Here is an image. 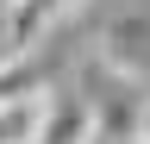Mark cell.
<instances>
[{
	"label": "cell",
	"instance_id": "6da1fadb",
	"mask_svg": "<svg viewBox=\"0 0 150 144\" xmlns=\"http://www.w3.org/2000/svg\"><path fill=\"white\" fill-rule=\"evenodd\" d=\"M44 113H50V94H44V88L0 94V144H38V132H44Z\"/></svg>",
	"mask_w": 150,
	"mask_h": 144
},
{
	"label": "cell",
	"instance_id": "7a4b0ae2",
	"mask_svg": "<svg viewBox=\"0 0 150 144\" xmlns=\"http://www.w3.org/2000/svg\"><path fill=\"white\" fill-rule=\"evenodd\" d=\"M94 132V113L75 94H56L50 100V113H44V132H38V144H81Z\"/></svg>",
	"mask_w": 150,
	"mask_h": 144
},
{
	"label": "cell",
	"instance_id": "3957f363",
	"mask_svg": "<svg viewBox=\"0 0 150 144\" xmlns=\"http://www.w3.org/2000/svg\"><path fill=\"white\" fill-rule=\"evenodd\" d=\"M138 144H150V100H144V113H138Z\"/></svg>",
	"mask_w": 150,
	"mask_h": 144
},
{
	"label": "cell",
	"instance_id": "277c9868",
	"mask_svg": "<svg viewBox=\"0 0 150 144\" xmlns=\"http://www.w3.org/2000/svg\"><path fill=\"white\" fill-rule=\"evenodd\" d=\"M81 144H119V138H112V132H100V125H94V132H88Z\"/></svg>",
	"mask_w": 150,
	"mask_h": 144
},
{
	"label": "cell",
	"instance_id": "5b68a950",
	"mask_svg": "<svg viewBox=\"0 0 150 144\" xmlns=\"http://www.w3.org/2000/svg\"><path fill=\"white\" fill-rule=\"evenodd\" d=\"M6 6H13V0H0V19H6Z\"/></svg>",
	"mask_w": 150,
	"mask_h": 144
}]
</instances>
